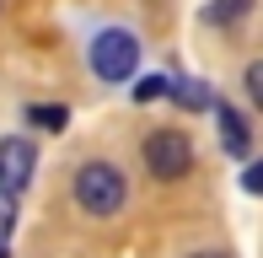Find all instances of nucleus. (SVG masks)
Here are the masks:
<instances>
[{
  "mask_svg": "<svg viewBox=\"0 0 263 258\" xmlns=\"http://www.w3.org/2000/svg\"><path fill=\"white\" fill-rule=\"evenodd\" d=\"M76 205L86 215H113L124 205V172L107 167V161H86L76 172Z\"/></svg>",
  "mask_w": 263,
  "mask_h": 258,
  "instance_id": "obj_1",
  "label": "nucleus"
},
{
  "mask_svg": "<svg viewBox=\"0 0 263 258\" xmlns=\"http://www.w3.org/2000/svg\"><path fill=\"white\" fill-rule=\"evenodd\" d=\"M194 258H226V253H194Z\"/></svg>",
  "mask_w": 263,
  "mask_h": 258,
  "instance_id": "obj_12",
  "label": "nucleus"
},
{
  "mask_svg": "<svg viewBox=\"0 0 263 258\" xmlns=\"http://www.w3.org/2000/svg\"><path fill=\"white\" fill-rule=\"evenodd\" d=\"M32 167H38V151L27 140H0V189L22 194L32 183Z\"/></svg>",
  "mask_w": 263,
  "mask_h": 258,
  "instance_id": "obj_4",
  "label": "nucleus"
},
{
  "mask_svg": "<svg viewBox=\"0 0 263 258\" xmlns=\"http://www.w3.org/2000/svg\"><path fill=\"white\" fill-rule=\"evenodd\" d=\"M11 231H16V194L0 189V248L11 242Z\"/></svg>",
  "mask_w": 263,
  "mask_h": 258,
  "instance_id": "obj_7",
  "label": "nucleus"
},
{
  "mask_svg": "<svg viewBox=\"0 0 263 258\" xmlns=\"http://www.w3.org/2000/svg\"><path fill=\"white\" fill-rule=\"evenodd\" d=\"M140 65V38L124 27H107L91 38V70H97L102 81H129Z\"/></svg>",
  "mask_w": 263,
  "mask_h": 258,
  "instance_id": "obj_2",
  "label": "nucleus"
},
{
  "mask_svg": "<svg viewBox=\"0 0 263 258\" xmlns=\"http://www.w3.org/2000/svg\"><path fill=\"white\" fill-rule=\"evenodd\" d=\"M27 119L43 124V129H59V124H65V108H27Z\"/></svg>",
  "mask_w": 263,
  "mask_h": 258,
  "instance_id": "obj_8",
  "label": "nucleus"
},
{
  "mask_svg": "<svg viewBox=\"0 0 263 258\" xmlns=\"http://www.w3.org/2000/svg\"><path fill=\"white\" fill-rule=\"evenodd\" d=\"M166 91H172V102H183V108H210V91L204 86H199V81H177V86H172V81H166Z\"/></svg>",
  "mask_w": 263,
  "mask_h": 258,
  "instance_id": "obj_6",
  "label": "nucleus"
},
{
  "mask_svg": "<svg viewBox=\"0 0 263 258\" xmlns=\"http://www.w3.org/2000/svg\"><path fill=\"white\" fill-rule=\"evenodd\" d=\"M215 119H220V145L231 151V156H247V151H253V135H247V119H242L236 108H226V102H220V108H215Z\"/></svg>",
  "mask_w": 263,
  "mask_h": 258,
  "instance_id": "obj_5",
  "label": "nucleus"
},
{
  "mask_svg": "<svg viewBox=\"0 0 263 258\" xmlns=\"http://www.w3.org/2000/svg\"><path fill=\"white\" fill-rule=\"evenodd\" d=\"M145 167H151V178H161V183L183 178V172L194 167V145H188V135H183V129H156V135L145 140Z\"/></svg>",
  "mask_w": 263,
  "mask_h": 258,
  "instance_id": "obj_3",
  "label": "nucleus"
},
{
  "mask_svg": "<svg viewBox=\"0 0 263 258\" xmlns=\"http://www.w3.org/2000/svg\"><path fill=\"white\" fill-rule=\"evenodd\" d=\"M161 91H166V81H161V76H145V81L135 86V97H140V102H151V97H161Z\"/></svg>",
  "mask_w": 263,
  "mask_h": 258,
  "instance_id": "obj_9",
  "label": "nucleus"
},
{
  "mask_svg": "<svg viewBox=\"0 0 263 258\" xmlns=\"http://www.w3.org/2000/svg\"><path fill=\"white\" fill-rule=\"evenodd\" d=\"M247 91H253V97H263V65H247Z\"/></svg>",
  "mask_w": 263,
  "mask_h": 258,
  "instance_id": "obj_10",
  "label": "nucleus"
},
{
  "mask_svg": "<svg viewBox=\"0 0 263 258\" xmlns=\"http://www.w3.org/2000/svg\"><path fill=\"white\" fill-rule=\"evenodd\" d=\"M242 189H247V194H258V189H263V167H247V178H242Z\"/></svg>",
  "mask_w": 263,
  "mask_h": 258,
  "instance_id": "obj_11",
  "label": "nucleus"
}]
</instances>
